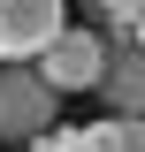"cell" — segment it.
<instances>
[{
    "label": "cell",
    "instance_id": "obj_4",
    "mask_svg": "<svg viewBox=\"0 0 145 152\" xmlns=\"http://www.w3.org/2000/svg\"><path fill=\"white\" fill-rule=\"evenodd\" d=\"M61 23V0H0V61H38V46Z\"/></svg>",
    "mask_w": 145,
    "mask_h": 152
},
{
    "label": "cell",
    "instance_id": "obj_3",
    "mask_svg": "<svg viewBox=\"0 0 145 152\" xmlns=\"http://www.w3.org/2000/svg\"><path fill=\"white\" fill-rule=\"evenodd\" d=\"M92 91H99V107H115V114H145V46L130 38V23H122V38H115L107 53H99Z\"/></svg>",
    "mask_w": 145,
    "mask_h": 152
},
{
    "label": "cell",
    "instance_id": "obj_2",
    "mask_svg": "<svg viewBox=\"0 0 145 152\" xmlns=\"http://www.w3.org/2000/svg\"><path fill=\"white\" fill-rule=\"evenodd\" d=\"M99 53H107V38H92V31H76V23H61V31L38 46V76H46L54 91H92Z\"/></svg>",
    "mask_w": 145,
    "mask_h": 152
},
{
    "label": "cell",
    "instance_id": "obj_1",
    "mask_svg": "<svg viewBox=\"0 0 145 152\" xmlns=\"http://www.w3.org/2000/svg\"><path fill=\"white\" fill-rule=\"evenodd\" d=\"M54 84L38 76V61H0V145H38L54 129Z\"/></svg>",
    "mask_w": 145,
    "mask_h": 152
},
{
    "label": "cell",
    "instance_id": "obj_6",
    "mask_svg": "<svg viewBox=\"0 0 145 152\" xmlns=\"http://www.w3.org/2000/svg\"><path fill=\"white\" fill-rule=\"evenodd\" d=\"M99 15H107V23H138V15H145V0H99Z\"/></svg>",
    "mask_w": 145,
    "mask_h": 152
},
{
    "label": "cell",
    "instance_id": "obj_5",
    "mask_svg": "<svg viewBox=\"0 0 145 152\" xmlns=\"http://www.w3.org/2000/svg\"><path fill=\"white\" fill-rule=\"evenodd\" d=\"M38 145H76V152H115V145H130V152H145V114H115V107H107V122H92V129H46Z\"/></svg>",
    "mask_w": 145,
    "mask_h": 152
},
{
    "label": "cell",
    "instance_id": "obj_7",
    "mask_svg": "<svg viewBox=\"0 0 145 152\" xmlns=\"http://www.w3.org/2000/svg\"><path fill=\"white\" fill-rule=\"evenodd\" d=\"M130 38H138V46H145V15H138V23H130Z\"/></svg>",
    "mask_w": 145,
    "mask_h": 152
}]
</instances>
